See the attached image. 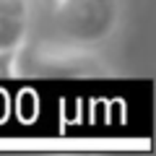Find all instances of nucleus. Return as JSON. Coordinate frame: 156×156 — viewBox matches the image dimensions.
I'll list each match as a JSON object with an SVG mask.
<instances>
[{
  "label": "nucleus",
  "mask_w": 156,
  "mask_h": 156,
  "mask_svg": "<svg viewBox=\"0 0 156 156\" xmlns=\"http://www.w3.org/2000/svg\"><path fill=\"white\" fill-rule=\"evenodd\" d=\"M122 0H62L52 8L60 39L86 47L112 42L122 23Z\"/></svg>",
  "instance_id": "1"
},
{
  "label": "nucleus",
  "mask_w": 156,
  "mask_h": 156,
  "mask_svg": "<svg viewBox=\"0 0 156 156\" xmlns=\"http://www.w3.org/2000/svg\"><path fill=\"white\" fill-rule=\"evenodd\" d=\"M26 70L31 76L91 78V76H112L115 68L99 52V47H86L55 37V39H42L34 44Z\"/></svg>",
  "instance_id": "2"
},
{
  "label": "nucleus",
  "mask_w": 156,
  "mask_h": 156,
  "mask_svg": "<svg viewBox=\"0 0 156 156\" xmlns=\"http://www.w3.org/2000/svg\"><path fill=\"white\" fill-rule=\"evenodd\" d=\"M31 37V21L29 18L0 16V50L23 52Z\"/></svg>",
  "instance_id": "3"
},
{
  "label": "nucleus",
  "mask_w": 156,
  "mask_h": 156,
  "mask_svg": "<svg viewBox=\"0 0 156 156\" xmlns=\"http://www.w3.org/2000/svg\"><path fill=\"white\" fill-rule=\"evenodd\" d=\"M0 16L29 18L34 16V0H0Z\"/></svg>",
  "instance_id": "4"
},
{
  "label": "nucleus",
  "mask_w": 156,
  "mask_h": 156,
  "mask_svg": "<svg viewBox=\"0 0 156 156\" xmlns=\"http://www.w3.org/2000/svg\"><path fill=\"white\" fill-rule=\"evenodd\" d=\"M21 55H23V52L0 50V78H16V76H21Z\"/></svg>",
  "instance_id": "5"
},
{
  "label": "nucleus",
  "mask_w": 156,
  "mask_h": 156,
  "mask_svg": "<svg viewBox=\"0 0 156 156\" xmlns=\"http://www.w3.org/2000/svg\"><path fill=\"white\" fill-rule=\"evenodd\" d=\"M42 3H47V5H50V8H55V5H60L62 0H42Z\"/></svg>",
  "instance_id": "6"
}]
</instances>
